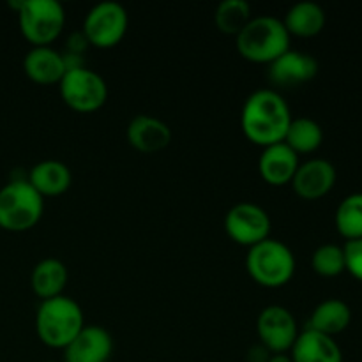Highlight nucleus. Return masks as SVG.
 <instances>
[{"label":"nucleus","instance_id":"f8f14e48","mask_svg":"<svg viewBox=\"0 0 362 362\" xmlns=\"http://www.w3.org/2000/svg\"><path fill=\"white\" fill-rule=\"evenodd\" d=\"M318 73V62L313 55L299 49H286L274 62L269 64V80L283 88L299 87L313 80Z\"/></svg>","mask_w":362,"mask_h":362},{"label":"nucleus","instance_id":"423d86ee","mask_svg":"<svg viewBox=\"0 0 362 362\" xmlns=\"http://www.w3.org/2000/svg\"><path fill=\"white\" fill-rule=\"evenodd\" d=\"M45 212V198L27 179H13L0 189V228L27 232L34 228Z\"/></svg>","mask_w":362,"mask_h":362},{"label":"nucleus","instance_id":"4468645a","mask_svg":"<svg viewBox=\"0 0 362 362\" xmlns=\"http://www.w3.org/2000/svg\"><path fill=\"white\" fill-rule=\"evenodd\" d=\"M126 134L131 147L144 154H154V152L163 151L172 141V129L168 124L158 117L147 115V113L133 117L131 122L127 124Z\"/></svg>","mask_w":362,"mask_h":362},{"label":"nucleus","instance_id":"dca6fc26","mask_svg":"<svg viewBox=\"0 0 362 362\" xmlns=\"http://www.w3.org/2000/svg\"><path fill=\"white\" fill-rule=\"evenodd\" d=\"M23 71L37 85L60 83L67 66L64 53L52 46H32L23 59Z\"/></svg>","mask_w":362,"mask_h":362},{"label":"nucleus","instance_id":"7ed1b4c3","mask_svg":"<svg viewBox=\"0 0 362 362\" xmlns=\"http://www.w3.org/2000/svg\"><path fill=\"white\" fill-rule=\"evenodd\" d=\"M237 39V52L253 64H271L290 49V34L281 18L272 14L253 16L240 30Z\"/></svg>","mask_w":362,"mask_h":362},{"label":"nucleus","instance_id":"ddd939ff","mask_svg":"<svg viewBox=\"0 0 362 362\" xmlns=\"http://www.w3.org/2000/svg\"><path fill=\"white\" fill-rule=\"evenodd\" d=\"M113 338L101 325H85L64 349V362H108Z\"/></svg>","mask_w":362,"mask_h":362},{"label":"nucleus","instance_id":"6e6552de","mask_svg":"<svg viewBox=\"0 0 362 362\" xmlns=\"http://www.w3.org/2000/svg\"><path fill=\"white\" fill-rule=\"evenodd\" d=\"M129 14L122 4L105 0L90 7L83 20V35L88 45L95 48H113L126 35Z\"/></svg>","mask_w":362,"mask_h":362},{"label":"nucleus","instance_id":"9d476101","mask_svg":"<svg viewBox=\"0 0 362 362\" xmlns=\"http://www.w3.org/2000/svg\"><path fill=\"white\" fill-rule=\"evenodd\" d=\"M257 332L260 345L269 354H286L292 350L299 336V327L292 311L285 306L272 304L264 308L258 315Z\"/></svg>","mask_w":362,"mask_h":362},{"label":"nucleus","instance_id":"20e7f679","mask_svg":"<svg viewBox=\"0 0 362 362\" xmlns=\"http://www.w3.org/2000/svg\"><path fill=\"white\" fill-rule=\"evenodd\" d=\"M246 269L260 286L279 288L296 274V257L285 243L269 237L247 247Z\"/></svg>","mask_w":362,"mask_h":362},{"label":"nucleus","instance_id":"39448f33","mask_svg":"<svg viewBox=\"0 0 362 362\" xmlns=\"http://www.w3.org/2000/svg\"><path fill=\"white\" fill-rule=\"evenodd\" d=\"M9 6L16 9L20 32L32 46H52L66 27V11L59 0H20Z\"/></svg>","mask_w":362,"mask_h":362},{"label":"nucleus","instance_id":"f03ea898","mask_svg":"<svg viewBox=\"0 0 362 362\" xmlns=\"http://www.w3.org/2000/svg\"><path fill=\"white\" fill-rule=\"evenodd\" d=\"M85 327L83 310L67 296L41 300L35 313V332L49 349H66Z\"/></svg>","mask_w":362,"mask_h":362},{"label":"nucleus","instance_id":"f3484780","mask_svg":"<svg viewBox=\"0 0 362 362\" xmlns=\"http://www.w3.org/2000/svg\"><path fill=\"white\" fill-rule=\"evenodd\" d=\"M290 357L293 362H343V352L334 338L308 327L297 336Z\"/></svg>","mask_w":362,"mask_h":362},{"label":"nucleus","instance_id":"bb28decb","mask_svg":"<svg viewBox=\"0 0 362 362\" xmlns=\"http://www.w3.org/2000/svg\"><path fill=\"white\" fill-rule=\"evenodd\" d=\"M267 362H293V361L288 354H272V356L267 359Z\"/></svg>","mask_w":362,"mask_h":362},{"label":"nucleus","instance_id":"9b49d317","mask_svg":"<svg viewBox=\"0 0 362 362\" xmlns=\"http://www.w3.org/2000/svg\"><path fill=\"white\" fill-rule=\"evenodd\" d=\"M338 173L334 165L327 159L313 158L306 163H299L296 175L292 179V187L296 194L303 200H320L334 187Z\"/></svg>","mask_w":362,"mask_h":362},{"label":"nucleus","instance_id":"a878e982","mask_svg":"<svg viewBox=\"0 0 362 362\" xmlns=\"http://www.w3.org/2000/svg\"><path fill=\"white\" fill-rule=\"evenodd\" d=\"M343 251H345V271L362 283V239L349 240L343 246Z\"/></svg>","mask_w":362,"mask_h":362},{"label":"nucleus","instance_id":"aec40b11","mask_svg":"<svg viewBox=\"0 0 362 362\" xmlns=\"http://www.w3.org/2000/svg\"><path fill=\"white\" fill-rule=\"evenodd\" d=\"M325 20H327L325 11L320 4L313 2V0H300L286 11L283 23H285L290 37L292 35L315 37L324 30Z\"/></svg>","mask_w":362,"mask_h":362},{"label":"nucleus","instance_id":"6ab92c4d","mask_svg":"<svg viewBox=\"0 0 362 362\" xmlns=\"http://www.w3.org/2000/svg\"><path fill=\"white\" fill-rule=\"evenodd\" d=\"M67 281H69V271L59 258H42L32 269L30 286L41 300L64 296Z\"/></svg>","mask_w":362,"mask_h":362},{"label":"nucleus","instance_id":"393cba45","mask_svg":"<svg viewBox=\"0 0 362 362\" xmlns=\"http://www.w3.org/2000/svg\"><path fill=\"white\" fill-rule=\"evenodd\" d=\"M311 267L322 278H336L345 272V251L338 244H322L313 251Z\"/></svg>","mask_w":362,"mask_h":362},{"label":"nucleus","instance_id":"2eb2a0df","mask_svg":"<svg viewBox=\"0 0 362 362\" xmlns=\"http://www.w3.org/2000/svg\"><path fill=\"white\" fill-rule=\"evenodd\" d=\"M297 168L299 156L283 141L264 147L258 158V173L271 186H285L292 182Z\"/></svg>","mask_w":362,"mask_h":362},{"label":"nucleus","instance_id":"f257e3e1","mask_svg":"<svg viewBox=\"0 0 362 362\" xmlns=\"http://www.w3.org/2000/svg\"><path fill=\"white\" fill-rule=\"evenodd\" d=\"M292 119L288 103L279 92L258 88L244 101L240 127L247 140L264 148L283 141Z\"/></svg>","mask_w":362,"mask_h":362},{"label":"nucleus","instance_id":"0eeeda50","mask_svg":"<svg viewBox=\"0 0 362 362\" xmlns=\"http://www.w3.org/2000/svg\"><path fill=\"white\" fill-rule=\"evenodd\" d=\"M59 90L62 101L80 113L95 112L108 99V85L105 78L87 66L67 69L60 80Z\"/></svg>","mask_w":362,"mask_h":362},{"label":"nucleus","instance_id":"b1692460","mask_svg":"<svg viewBox=\"0 0 362 362\" xmlns=\"http://www.w3.org/2000/svg\"><path fill=\"white\" fill-rule=\"evenodd\" d=\"M251 18V6L246 0H223L218 4L214 13L218 30L228 35H239Z\"/></svg>","mask_w":362,"mask_h":362},{"label":"nucleus","instance_id":"1a4fd4ad","mask_svg":"<svg viewBox=\"0 0 362 362\" xmlns=\"http://www.w3.org/2000/svg\"><path fill=\"white\" fill-rule=\"evenodd\" d=\"M225 230L233 243L251 247L271 235V216L251 202L235 204L225 216Z\"/></svg>","mask_w":362,"mask_h":362},{"label":"nucleus","instance_id":"a211bd4d","mask_svg":"<svg viewBox=\"0 0 362 362\" xmlns=\"http://www.w3.org/2000/svg\"><path fill=\"white\" fill-rule=\"evenodd\" d=\"M27 180L42 198L59 197L71 187L73 173L66 163L59 159H45L32 166Z\"/></svg>","mask_w":362,"mask_h":362},{"label":"nucleus","instance_id":"5701e85b","mask_svg":"<svg viewBox=\"0 0 362 362\" xmlns=\"http://www.w3.org/2000/svg\"><path fill=\"white\" fill-rule=\"evenodd\" d=\"M336 230L349 240L362 239V193H352L339 202L334 214Z\"/></svg>","mask_w":362,"mask_h":362},{"label":"nucleus","instance_id":"4be33fe9","mask_svg":"<svg viewBox=\"0 0 362 362\" xmlns=\"http://www.w3.org/2000/svg\"><path fill=\"white\" fill-rule=\"evenodd\" d=\"M324 141V129L310 117H296L286 129L283 144L288 145L297 156L318 151Z\"/></svg>","mask_w":362,"mask_h":362},{"label":"nucleus","instance_id":"cd10ccee","mask_svg":"<svg viewBox=\"0 0 362 362\" xmlns=\"http://www.w3.org/2000/svg\"><path fill=\"white\" fill-rule=\"evenodd\" d=\"M46 362H55V361H46Z\"/></svg>","mask_w":362,"mask_h":362},{"label":"nucleus","instance_id":"412c9836","mask_svg":"<svg viewBox=\"0 0 362 362\" xmlns=\"http://www.w3.org/2000/svg\"><path fill=\"white\" fill-rule=\"evenodd\" d=\"M350 322H352V310L349 304L341 299H327L315 308L306 327L334 338L349 329Z\"/></svg>","mask_w":362,"mask_h":362}]
</instances>
